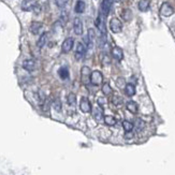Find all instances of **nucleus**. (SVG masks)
<instances>
[{
  "label": "nucleus",
  "mask_w": 175,
  "mask_h": 175,
  "mask_svg": "<svg viewBox=\"0 0 175 175\" xmlns=\"http://www.w3.org/2000/svg\"><path fill=\"white\" fill-rule=\"evenodd\" d=\"M110 29L113 33H119L122 30V24L118 18L114 17L110 21Z\"/></svg>",
  "instance_id": "nucleus-1"
},
{
  "label": "nucleus",
  "mask_w": 175,
  "mask_h": 175,
  "mask_svg": "<svg viewBox=\"0 0 175 175\" xmlns=\"http://www.w3.org/2000/svg\"><path fill=\"white\" fill-rule=\"evenodd\" d=\"M103 82V75L102 73L98 71V70H95V71H92V74H90V83L92 85H96V86H98L100 84H102Z\"/></svg>",
  "instance_id": "nucleus-2"
},
{
  "label": "nucleus",
  "mask_w": 175,
  "mask_h": 175,
  "mask_svg": "<svg viewBox=\"0 0 175 175\" xmlns=\"http://www.w3.org/2000/svg\"><path fill=\"white\" fill-rule=\"evenodd\" d=\"M111 7H112V0H102L100 7V14L103 17H107L111 11Z\"/></svg>",
  "instance_id": "nucleus-3"
},
{
  "label": "nucleus",
  "mask_w": 175,
  "mask_h": 175,
  "mask_svg": "<svg viewBox=\"0 0 175 175\" xmlns=\"http://www.w3.org/2000/svg\"><path fill=\"white\" fill-rule=\"evenodd\" d=\"M86 45L84 44V43H77L76 44V49H75V58L77 60H81V59H83L84 56H85V54H86Z\"/></svg>",
  "instance_id": "nucleus-4"
},
{
  "label": "nucleus",
  "mask_w": 175,
  "mask_h": 175,
  "mask_svg": "<svg viewBox=\"0 0 175 175\" xmlns=\"http://www.w3.org/2000/svg\"><path fill=\"white\" fill-rule=\"evenodd\" d=\"M37 4L38 3H37L36 0H23L21 8H22L23 11H26V12L33 11L34 8L37 7Z\"/></svg>",
  "instance_id": "nucleus-5"
},
{
  "label": "nucleus",
  "mask_w": 175,
  "mask_h": 175,
  "mask_svg": "<svg viewBox=\"0 0 175 175\" xmlns=\"http://www.w3.org/2000/svg\"><path fill=\"white\" fill-rule=\"evenodd\" d=\"M173 13H174V10H173V8L171 7V4H169L167 2L162 3V5L160 7V14L162 16H164V17H169V16H171Z\"/></svg>",
  "instance_id": "nucleus-6"
},
{
  "label": "nucleus",
  "mask_w": 175,
  "mask_h": 175,
  "mask_svg": "<svg viewBox=\"0 0 175 175\" xmlns=\"http://www.w3.org/2000/svg\"><path fill=\"white\" fill-rule=\"evenodd\" d=\"M73 45H74V39L67 38L65 41L62 42V45H61L62 53H69V52H71V50L73 49Z\"/></svg>",
  "instance_id": "nucleus-7"
},
{
  "label": "nucleus",
  "mask_w": 175,
  "mask_h": 175,
  "mask_svg": "<svg viewBox=\"0 0 175 175\" xmlns=\"http://www.w3.org/2000/svg\"><path fill=\"white\" fill-rule=\"evenodd\" d=\"M81 74H82V82L83 84H88L90 82V74H92V71L88 67H83L82 70H81Z\"/></svg>",
  "instance_id": "nucleus-8"
},
{
  "label": "nucleus",
  "mask_w": 175,
  "mask_h": 175,
  "mask_svg": "<svg viewBox=\"0 0 175 175\" xmlns=\"http://www.w3.org/2000/svg\"><path fill=\"white\" fill-rule=\"evenodd\" d=\"M73 30H74V33L77 34V36L83 34V22H82L81 18H79V17L74 18V22H73Z\"/></svg>",
  "instance_id": "nucleus-9"
},
{
  "label": "nucleus",
  "mask_w": 175,
  "mask_h": 175,
  "mask_svg": "<svg viewBox=\"0 0 175 175\" xmlns=\"http://www.w3.org/2000/svg\"><path fill=\"white\" fill-rule=\"evenodd\" d=\"M80 109L82 112H84V113H88V112H90L92 111V104H90V102H89V100L87 99V98H82L81 99V102H80Z\"/></svg>",
  "instance_id": "nucleus-10"
},
{
  "label": "nucleus",
  "mask_w": 175,
  "mask_h": 175,
  "mask_svg": "<svg viewBox=\"0 0 175 175\" xmlns=\"http://www.w3.org/2000/svg\"><path fill=\"white\" fill-rule=\"evenodd\" d=\"M36 66H37V64H36V61L33 59H26L23 62V68L26 71H29V72L33 71L34 69H36Z\"/></svg>",
  "instance_id": "nucleus-11"
},
{
  "label": "nucleus",
  "mask_w": 175,
  "mask_h": 175,
  "mask_svg": "<svg viewBox=\"0 0 175 175\" xmlns=\"http://www.w3.org/2000/svg\"><path fill=\"white\" fill-rule=\"evenodd\" d=\"M112 56L116 59V60L120 61L122 60V58H124V52L120 47H118V46H115L112 49Z\"/></svg>",
  "instance_id": "nucleus-12"
},
{
  "label": "nucleus",
  "mask_w": 175,
  "mask_h": 175,
  "mask_svg": "<svg viewBox=\"0 0 175 175\" xmlns=\"http://www.w3.org/2000/svg\"><path fill=\"white\" fill-rule=\"evenodd\" d=\"M92 116H94V118H95L96 120H101L102 118H104V116H103V109L101 107H94L92 109Z\"/></svg>",
  "instance_id": "nucleus-13"
},
{
  "label": "nucleus",
  "mask_w": 175,
  "mask_h": 175,
  "mask_svg": "<svg viewBox=\"0 0 175 175\" xmlns=\"http://www.w3.org/2000/svg\"><path fill=\"white\" fill-rule=\"evenodd\" d=\"M42 27H43V25H42V23H40V22H32V23L30 24L29 29H30L31 33L38 34L39 32L41 31Z\"/></svg>",
  "instance_id": "nucleus-14"
},
{
  "label": "nucleus",
  "mask_w": 175,
  "mask_h": 175,
  "mask_svg": "<svg viewBox=\"0 0 175 175\" xmlns=\"http://www.w3.org/2000/svg\"><path fill=\"white\" fill-rule=\"evenodd\" d=\"M125 94L128 97H132V96L135 95V86H134L133 84H127L125 86Z\"/></svg>",
  "instance_id": "nucleus-15"
},
{
  "label": "nucleus",
  "mask_w": 175,
  "mask_h": 175,
  "mask_svg": "<svg viewBox=\"0 0 175 175\" xmlns=\"http://www.w3.org/2000/svg\"><path fill=\"white\" fill-rule=\"evenodd\" d=\"M137 8L141 12H146L148 11L149 9V0H141L139 4H137Z\"/></svg>",
  "instance_id": "nucleus-16"
},
{
  "label": "nucleus",
  "mask_w": 175,
  "mask_h": 175,
  "mask_svg": "<svg viewBox=\"0 0 175 175\" xmlns=\"http://www.w3.org/2000/svg\"><path fill=\"white\" fill-rule=\"evenodd\" d=\"M127 110L129 111L130 113H132V114H135L137 113V110H139V107H137V104L134 101H129V102H127Z\"/></svg>",
  "instance_id": "nucleus-17"
},
{
  "label": "nucleus",
  "mask_w": 175,
  "mask_h": 175,
  "mask_svg": "<svg viewBox=\"0 0 175 175\" xmlns=\"http://www.w3.org/2000/svg\"><path fill=\"white\" fill-rule=\"evenodd\" d=\"M46 41H47V33H46V32H43V33L40 36L38 42H37V46H38L39 49H42V47L46 44Z\"/></svg>",
  "instance_id": "nucleus-18"
},
{
  "label": "nucleus",
  "mask_w": 175,
  "mask_h": 175,
  "mask_svg": "<svg viewBox=\"0 0 175 175\" xmlns=\"http://www.w3.org/2000/svg\"><path fill=\"white\" fill-rule=\"evenodd\" d=\"M132 11L130 10V9H125V10H122V17L125 19L126 22H130L131 19H132Z\"/></svg>",
  "instance_id": "nucleus-19"
},
{
  "label": "nucleus",
  "mask_w": 175,
  "mask_h": 175,
  "mask_svg": "<svg viewBox=\"0 0 175 175\" xmlns=\"http://www.w3.org/2000/svg\"><path fill=\"white\" fill-rule=\"evenodd\" d=\"M74 11L76 12V13H83L84 11H85V2H84L83 0H79L77 2H76L75 7H74Z\"/></svg>",
  "instance_id": "nucleus-20"
},
{
  "label": "nucleus",
  "mask_w": 175,
  "mask_h": 175,
  "mask_svg": "<svg viewBox=\"0 0 175 175\" xmlns=\"http://www.w3.org/2000/svg\"><path fill=\"white\" fill-rule=\"evenodd\" d=\"M103 120L105 122V125L111 126V127H112V126H115L117 124V119H116L114 116H111V115H109V116H104Z\"/></svg>",
  "instance_id": "nucleus-21"
},
{
  "label": "nucleus",
  "mask_w": 175,
  "mask_h": 175,
  "mask_svg": "<svg viewBox=\"0 0 175 175\" xmlns=\"http://www.w3.org/2000/svg\"><path fill=\"white\" fill-rule=\"evenodd\" d=\"M122 128L125 129L126 132H130V131L133 130L134 125L131 122H129V120H124L122 122Z\"/></svg>",
  "instance_id": "nucleus-22"
},
{
  "label": "nucleus",
  "mask_w": 175,
  "mask_h": 175,
  "mask_svg": "<svg viewBox=\"0 0 175 175\" xmlns=\"http://www.w3.org/2000/svg\"><path fill=\"white\" fill-rule=\"evenodd\" d=\"M58 74L60 76L62 80H66V79H68L69 77V70L68 68H66V67H61L59 69V71H58Z\"/></svg>",
  "instance_id": "nucleus-23"
},
{
  "label": "nucleus",
  "mask_w": 175,
  "mask_h": 175,
  "mask_svg": "<svg viewBox=\"0 0 175 175\" xmlns=\"http://www.w3.org/2000/svg\"><path fill=\"white\" fill-rule=\"evenodd\" d=\"M145 127V122L142 120V119H137L135 120V124H134V128L137 130V132H141L142 130L144 129Z\"/></svg>",
  "instance_id": "nucleus-24"
},
{
  "label": "nucleus",
  "mask_w": 175,
  "mask_h": 175,
  "mask_svg": "<svg viewBox=\"0 0 175 175\" xmlns=\"http://www.w3.org/2000/svg\"><path fill=\"white\" fill-rule=\"evenodd\" d=\"M67 102H68L69 105H71V107H74L76 103V97L74 94H69L68 95V98H67Z\"/></svg>",
  "instance_id": "nucleus-25"
},
{
  "label": "nucleus",
  "mask_w": 175,
  "mask_h": 175,
  "mask_svg": "<svg viewBox=\"0 0 175 175\" xmlns=\"http://www.w3.org/2000/svg\"><path fill=\"white\" fill-rule=\"evenodd\" d=\"M102 92H103V94L105 96H110V95H112V88H111V86L109 85V83H104L102 85Z\"/></svg>",
  "instance_id": "nucleus-26"
},
{
  "label": "nucleus",
  "mask_w": 175,
  "mask_h": 175,
  "mask_svg": "<svg viewBox=\"0 0 175 175\" xmlns=\"http://www.w3.org/2000/svg\"><path fill=\"white\" fill-rule=\"evenodd\" d=\"M112 102L114 103L115 105L119 107V105H122V97H119V96H114V97H113V100H112Z\"/></svg>",
  "instance_id": "nucleus-27"
},
{
  "label": "nucleus",
  "mask_w": 175,
  "mask_h": 175,
  "mask_svg": "<svg viewBox=\"0 0 175 175\" xmlns=\"http://www.w3.org/2000/svg\"><path fill=\"white\" fill-rule=\"evenodd\" d=\"M69 0H55V3L58 8H64L66 4L68 3Z\"/></svg>",
  "instance_id": "nucleus-28"
},
{
  "label": "nucleus",
  "mask_w": 175,
  "mask_h": 175,
  "mask_svg": "<svg viewBox=\"0 0 175 175\" xmlns=\"http://www.w3.org/2000/svg\"><path fill=\"white\" fill-rule=\"evenodd\" d=\"M87 37H88V38H89V40H90V41H92V40H94V39H95V37H96V34H95V30H94V29H92V28H90V29H89V30H88V34H87Z\"/></svg>",
  "instance_id": "nucleus-29"
},
{
  "label": "nucleus",
  "mask_w": 175,
  "mask_h": 175,
  "mask_svg": "<svg viewBox=\"0 0 175 175\" xmlns=\"http://www.w3.org/2000/svg\"><path fill=\"white\" fill-rule=\"evenodd\" d=\"M134 135H133V133H132V131H130V132H126V134H125V137L127 139V140H130V139H132Z\"/></svg>",
  "instance_id": "nucleus-30"
},
{
  "label": "nucleus",
  "mask_w": 175,
  "mask_h": 175,
  "mask_svg": "<svg viewBox=\"0 0 175 175\" xmlns=\"http://www.w3.org/2000/svg\"><path fill=\"white\" fill-rule=\"evenodd\" d=\"M54 107H55V109H56L57 111H60V109H61L60 102H59V101H55V103H54Z\"/></svg>",
  "instance_id": "nucleus-31"
},
{
  "label": "nucleus",
  "mask_w": 175,
  "mask_h": 175,
  "mask_svg": "<svg viewBox=\"0 0 175 175\" xmlns=\"http://www.w3.org/2000/svg\"><path fill=\"white\" fill-rule=\"evenodd\" d=\"M98 103H99L100 107H101V105H103V104H105L107 101H105V99H103V98H99V99H98Z\"/></svg>",
  "instance_id": "nucleus-32"
},
{
  "label": "nucleus",
  "mask_w": 175,
  "mask_h": 175,
  "mask_svg": "<svg viewBox=\"0 0 175 175\" xmlns=\"http://www.w3.org/2000/svg\"><path fill=\"white\" fill-rule=\"evenodd\" d=\"M113 1H115V2H117V1H120V0H113Z\"/></svg>",
  "instance_id": "nucleus-33"
}]
</instances>
